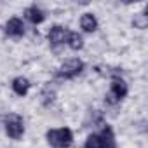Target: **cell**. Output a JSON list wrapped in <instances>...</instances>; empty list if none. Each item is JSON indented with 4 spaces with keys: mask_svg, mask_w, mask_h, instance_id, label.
<instances>
[{
    "mask_svg": "<svg viewBox=\"0 0 148 148\" xmlns=\"http://www.w3.org/2000/svg\"><path fill=\"white\" fill-rule=\"evenodd\" d=\"M5 33L11 35V37H21V35L25 33V25H23V21H21L19 18L9 19L7 25H5Z\"/></svg>",
    "mask_w": 148,
    "mask_h": 148,
    "instance_id": "52a82bcc",
    "label": "cell"
},
{
    "mask_svg": "<svg viewBox=\"0 0 148 148\" xmlns=\"http://www.w3.org/2000/svg\"><path fill=\"white\" fill-rule=\"evenodd\" d=\"M80 26H82L84 32L92 33V32H96V28H98V19L94 18V14L87 12V14H84V16L80 18Z\"/></svg>",
    "mask_w": 148,
    "mask_h": 148,
    "instance_id": "ba28073f",
    "label": "cell"
},
{
    "mask_svg": "<svg viewBox=\"0 0 148 148\" xmlns=\"http://www.w3.org/2000/svg\"><path fill=\"white\" fill-rule=\"evenodd\" d=\"M66 42L70 44V47H71L73 51H79V49H82V45H84V38H82V35L77 33V32H70Z\"/></svg>",
    "mask_w": 148,
    "mask_h": 148,
    "instance_id": "8fae6325",
    "label": "cell"
},
{
    "mask_svg": "<svg viewBox=\"0 0 148 148\" xmlns=\"http://www.w3.org/2000/svg\"><path fill=\"white\" fill-rule=\"evenodd\" d=\"M47 141L56 148H68L73 141V134L68 127L51 129V131H47Z\"/></svg>",
    "mask_w": 148,
    "mask_h": 148,
    "instance_id": "6da1fadb",
    "label": "cell"
},
{
    "mask_svg": "<svg viewBox=\"0 0 148 148\" xmlns=\"http://www.w3.org/2000/svg\"><path fill=\"white\" fill-rule=\"evenodd\" d=\"M52 101H54V91L45 89V91L42 92V103H44V105H51Z\"/></svg>",
    "mask_w": 148,
    "mask_h": 148,
    "instance_id": "4fadbf2b",
    "label": "cell"
},
{
    "mask_svg": "<svg viewBox=\"0 0 148 148\" xmlns=\"http://www.w3.org/2000/svg\"><path fill=\"white\" fill-rule=\"evenodd\" d=\"M25 14H26V18L33 23V25H38V23H42L44 21V12L37 7V5H32V7H28L26 11H25Z\"/></svg>",
    "mask_w": 148,
    "mask_h": 148,
    "instance_id": "30bf717a",
    "label": "cell"
},
{
    "mask_svg": "<svg viewBox=\"0 0 148 148\" xmlns=\"http://www.w3.org/2000/svg\"><path fill=\"white\" fill-rule=\"evenodd\" d=\"M66 40H68V32H66L63 26L56 25V26L51 28V32H49V42H51V44L59 45V44H63V42H66Z\"/></svg>",
    "mask_w": 148,
    "mask_h": 148,
    "instance_id": "8992f818",
    "label": "cell"
},
{
    "mask_svg": "<svg viewBox=\"0 0 148 148\" xmlns=\"http://www.w3.org/2000/svg\"><path fill=\"white\" fill-rule=\"evenodd\" d=\"M86 148H115L112 129L105 127L101 134H91L86 141Z\"/></svg>",
    "mask_w": 148,
    "mask_h": 148,
    "instance_id": "7a4b0ae2",
    "label": "cell"
},
{
    "mask_svg": "<svg viewBox=\"0 0 148 148\" xmlns=\"http://www.w3.org/2000/svg\"><path fill=\"white\" fill-rule=\"evenodd\" d=\"M12 89H14V92L18 96H25L28 92V89H30V80L25 79V77H18L12 82Z\"/></svg>",
    "mask_w": 148,
    "mask_h": 148,
    "instance_id": "9c48e42d",
    "label": "cell"
},
{
    "mask_svg": "<svg viewBox=\"0 0 148 148\" xmlns=\"http://www.w3.org/2000/svg\"><path fill=\"white\" fill-rule=\"evenodd\" d=\"M5 131L9 134V138L12 139H19L25 132V125H23V119L19 115H11L5 122Z\"/></svg>",
    "mask_w": 148,
    "mask_h": 148,
    "instance_id": "5b68a950",
    "label": "cell"
},
{
    "mask_svg": "<svg viewBox=\"0 0 148 148\" xmlns=\"http://www.w3.org/2000/svg\"><path fill=\"white\" fill-rule=\"evenodd\" d=\"M146 25H148V16H146V12H139V14L134 16V19H132V26H134V28L145 30Z\"/></svg>",
    "mask_w": 148,
    "mask_h": 148,
    "instance_id": "7c38bea8",
    "label": "cell"
},
{
    "mask_svg": "<svg viewBox=\"0 0 148 148\" xmlns=\"http://www.w3.org/2000/svg\"><path fill=\"white\" fill-rule=\"evenodd\" d=\"M82 70H84V63L79 58H73V59H68L61 64L59 75L63 79H73V77H77L79 73H82Z\"/></svg>",
    "mask_w": 148,
    "mask_h": 148,
    "instance_id": "3957f363",
    "label": "cell"
},
{
    "mask_svg": "<svg viewBox=\"0 0 148 148\" xmlns=\"http://www.w3.org/2000/svg\"><path fill=\"white\" fill-rule=\"evenodd\" d=\"M125 94H127V84H125L122 79L115 77V79L112 80V86H110V94L106 96V101L113 105V103L120 101L122 98H125Z\"/></svg>",
    "mask_w": 148,
    "mask_h": 148,
    "instance_id": "277c9868",
    "label": "cell"
}]
</instances>
